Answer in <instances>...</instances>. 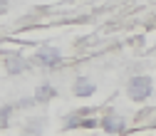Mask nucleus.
<instances>
[{
	"label": "nucleus",
	"instance_id": "423d86ee",
	"mask_svg": "<svg viewBox=\"0 0 156 136\" xmlns=\"http://www.w3.org/2000/svg\"><path fill=\"white\" fill-rule=\"evenodd\" d=\"M8 116H10V109H0V126L8 124Z\"/></svg>",
	"mask_w": 156,
	"mask_h": 136
},
{
	"label": "nucleus",
	"instance_id": "f257e3e1",
	"mask_svg": "<svg viewBox=\"0 0 156 136\" xmlns=\"http://www.w3.org/2000/svg\"><path fill=\"white\" fill-rule=\"evenodd\" d=\"M151 92H154V82H151V77H146V74H139V77H134V79L129 82V96L134 102L149 99Z\"/></svg>",
	"mask_w": 156,
	"mask_h": 136
},
{
	"label": "nucleus",
	"instance_id": "f03ea898",
	"mask_svg": "<svg viewBox=\"0 0 156 136\" xmlns=\"http://www.w3.org/2000/svg\"><path fill=\"white\" fill-rule=\"evenodd\" d=\"M35 62L42 65V67H55L57 62H60V52H57L55 47H42L35 54Z\"/></svg>",
	"mask_w": 156,
	"mask_h": 136
},
{
	"label": "nucleus",
	"instance_id": "7ed1b4c3",
	"mask_svg": "<svg viewBox=\"0 0 156 136\" xmlns=\"http://www.w3.org/2000/svg\"><path fill=\"white\" fill-rule=\"evenodd\" d=\"M102 126L109 134H122L124 131V119H122V116H107V119L102 121Z\"/></svg>",
	"mask_w": 156,
	"mask_h": 136
},
{
	"label": "nucleus",
	"instance_id": "0eeeda50",
	"mask_svg": "<svg viewBox=\"0 0 156 136\" xmlns=\"http://www.w3.org/2000/svg\"><path fill=\"white\" fill-rule=\"evenodd\" d=\"M0 12H5V5H3V3H0Z\"/></svg>",
	"mask_w": 156,
	"mask_h": 136
},
{
	"label": "nucleus",
	"instance_id": "20e7f679",
	"mask_svg": "<svg viewBox=\"0 0 156 136\" xmlns=\"http://www.w3.org/2000/svg\"><path fill=\"white\" fill-rule=\"evenodd\" d=\"M74 94H77V96H89V94H94V82H89L87 77H80V79L74 82Z\"/></svg>",
	"mask_w": 156,
	"mask_h": 136
},
{
	"label": "nucleus",
	"instance_id": "39448f33",
	"mask_svg": "<svg viewBox=\"0 0 156 136\" xmlns=\"http://www.w3.org/2000/svg\"><path fill=\"white\" fill-rule=\"evenodd\" d=\"M8 69H10V72H23L25 65H23L20 57H12V60H8Z\"/></svg>",
	"mask_w": 156,
	"mask_h": 136
}]
</instances>
